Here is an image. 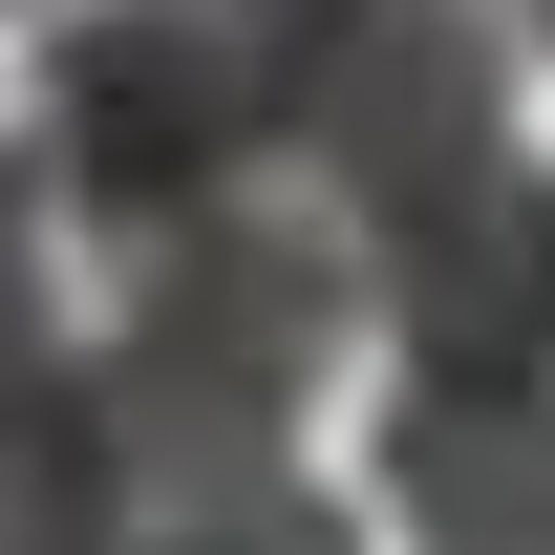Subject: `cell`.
<instances>
[{
	"label": "cell",
	"instance_id": "obj_6",
	"mask_svg": "<svg viewBox=\"0 0 555 555\" xmlns=\"http://www.w3.org/2000/svg\"><path fill=\"white\" fill-rule=\"evenodd\" d=\"M385 513L406 555H555V406H385Z\"/></svg>",
	"mask_w": 555,
	"mask_h": 555
},
{
	"label": "cell",
	"instance_id": "obj_4",
	"mask_svg": "<svg viewBox=\"0 0 555 555\" xmlns=\"http://www.w3.org/2000/svg\"><path fill=\"white\" fill-rule=\"evenodd\" d=\"M86 235H65V193L0 150V555H129L150 534V470L107 449V385H86Z\"/></svg>",
	"mask_w": 555,
	"mask_h": 555
},
{
	"label": "cell",
	"instance_id": "obj_7",
	"mask_svg": "<svg viewBox=\"0 0 555 555\" xmlns=\"http://www.w3.org/2000/svg\"><path fill=\"white\" fill-rule=\"evenodd\" d=\"M129 555H363V513L321 470H235V491H150Z\"/></svg>",
	"mask_w": 555,
	"mask_h": 555
},
{
	"label": "cell",
	"instance_id": "obj_3",
	"mask_svg": "<svg viewBox=\"0 0 555 555\" xmlns=\"http://www.w3.org/2000/svg\"><path fill=\"white\" fill-rule=\"evenodd\" d=\"M278 193L343 257H406L427 214L513 171V22L491 0H278Z\"/></svg>",
	"mask_w": 555,
	"mask_h": 555
},
{
	"label": "cell",
	"instance_id": "obj_1",
	"mask_svg": "<svg viewBox=\"0 0 555 555\" xmlns=\"http://www.w3.org/2000/svg\"><path fill=\"white\" fill-rule=\"evenodd\" d=\"M343 321H363V257H343L299 193L193 214V235L107 257V278H86L107 449H129L150 491H235V470H278V449H299V406H321V363H343Z\"/></svg>",
	"mask_w": 555,
	"mask_h": 555
},
{
	"label": "cell",
	"instance_id": "obj_5",
	"mask_svg": "<svg viewBox=\"0 0 555 555\" xmlns=\"http://www.w3.org/2000/svg\"><path fill=\"white\" fill-rule=\"evenodd\" d=\"M363 299L406 321L427 406H555V150H513L470 214H427L406 257H363Z\"/></svg>",
	"mask_w": 555,
	"mask_h": 555
},
{
	"label": "cell",
	"instance_id": "obj_8",
	"mask_svg": "<svg viewBox=\"0 0 555 555\" xmlns=\"http://www.w3.org/2000/svg\"><path fill=\"white\" fill-rule=\"evenodd\" d=\"M491 22H513V65H555V0H491Z\"/></svg>",
	"mask_w": 555,
	"mask_h": 555
},
{
	"label": "cell",
	"instance_id": "obj_2",
	"mask_svg": "<svg viewBox=\"0 0 555 555\" xmlns=\"http://www.w3.org/2000/svg\"><path fill=\"white\" fill-rule=\"evenodd\" d=\"M22 171L65 193L86 257H150V235H193V214H257L278 193V43L235 0H65V22H43Z\"/></svg>",
	"mask_w": 555,
	"mask_h": 555
},
{
	"label": "cell",
	"instance_id": "obj_9",
	"mask_svg": "<svg viewBox=\"0 0 555 555\" xmlns=\"http://www.w3.org/2000/svg\"><path fill=\"white\" fill-rule=\"evenodd\" d=\"M22 22H65V0H22Z\"/></svg>",
	"mask_w": 555,
	"mask_h": 555
}]
</instances>
